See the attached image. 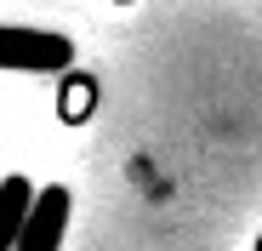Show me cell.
Returning a JSON list of instances; mask_svg holds the SVG:
<instances>
[{
	"label": "cell",
	"instance_id": "3957f363",
	"mask_svg": "<svg viewBox=\"0 0 262 251\" xmlns=\"http://www.w3.org/2000/svg\"><path fill=\"white\" fill-rule=\"evenodd\" d=\"M97 74L92 69H63V86H57V126H69V132H74V126H85V120H92L97 114Z\"/></svg>",
	"mask_w": 262,
	"mask_h": 251
},
{
	"label": "cell",
	"instance_id": "5b68a950",
	"mask_svg": "<svg viewBox=\"0 0 262 251\" xmlns=\"http://www.w3.org/2000/svg\"><path fill=\"white\" fill-rule=\"evenodd\" d=\"M114 6H137V0H114Z\"/></svg>",
	"mask_w": 262,
	"mask_h": 251
},
{
	"label": "cell",
	"instance_id": "8992f818",
	"mask_svg": "<svg viewBox=\"0 0 262 251\" xmlns=\"http://www.w3.org/2000/svg\"><path fill=\"white\" fill-rule=\"evenodd\" d=\"M256 251H262V240H256Z\"/></svg>",
	"mask_w": 262,
	"mask_h": 251
},
{
	"label": "cell",
	"instance_id": "277c9868",
	"mask_svg": "<svg viewBox=\"0 0 262 251\" xmlns=\"http://www.w3.org/2000/svg\"><path fill=\"white\" fill-rule=\"evenodd\" d=\"M29 200H34V183L23 172L12 177H0V251H12L17 228H23V212H29Z\"/></svg>",
	"mask_w": 262,
	"mask_h": 251
},
{
	"label": "cell",
	"instance_id": "7a4b0ae2",
	"mask_svg": "<svg viewBox=\"0 0 262 251\" xmlns=\"http://www.w3.org/2000/svg\"><path fill=\"white\" fill-rule=\"evenodd\" d=\"M69 217H74V194L63 183H40L34 200H29V212H23V228L12 240V251H63Z\"/></svg>",
	"mask_w": 262,
	"mask_h": 251
},
{
	"label": "cell",
	"instance_id": "6da1fadb",
	"mask_svg": "<svg viewBox=\"0 0 262 251\" xmlns=\"http://www.w3.org/2000/svg\"><path fill=\"white\" fill-rule=\"evenodd\" d=\"M0 69L6 74H63L74 69V40L57 29L0 23Z\"/></svg>",
	"mask_w": 262,
	"mask_h": 251
}]
</instances>
